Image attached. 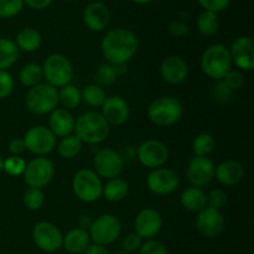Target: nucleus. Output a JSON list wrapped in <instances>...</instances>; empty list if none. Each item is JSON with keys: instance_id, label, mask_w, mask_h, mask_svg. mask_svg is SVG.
Segmentation results:
<instances>
[{"instance_id": "nucleus-1", "label": "nucleus", "mask_w": 254, "mask_h": 254, "mask_svg": "<svg viewBox=\"0 0 254 254\" xmlns=\"http://www.w3.org/2000/svg\"><path fill=\"white\" fill-rule=\"evenodd\" d=\"M139 49L136 35L126 27H116L106 32L101 41V51L108 64H127Z\"/></svg>"}, {"instance_id": "nucleus-2", "label": "nucleus", "mask_w": 254, "mask_h": 254, "mask_svg": "<svg viewBox=\"0 0 254 254\" xmlns=\"http://www.w3.org/2000/svg\"><path fill=\"white\" fill-rule=\"evenodd\" d=\"M73 134L78 136L83 144L98 145L108 139L111 126L107 123L101 112L88 111L76 119Z\"/></svg>"}, {"instance_id": "nucleus-3", "label": "nucleus", "mask_w": 254, "mask_h": 254, "mask_svg": "<svg viewBox=\"0 0 254 254\" xmlns=\"http://www.w3.org/2000/svg\"><path fill=\"white\" fill-rule=\"evenodd\" d=\"M200 66L203 73L211 79L222 81L233 66L228 47L222 44L208 46L201 56Z\"/></svg>"}, {"instance_id": "nucleus-4", "label": "nucleus", "mask_w": 254, "mask_h": 254, "mask_svg": "<svg viewBox=\"0 0 254 254\" xmlns=\"http://www.w3.org/2000/svg\"><path fill=\"white\" fill-rule=\"evenodd\" d=\"M183 113V103L174 96H163L154 99L146 111L149 121L158 127L174 126L180 121Z\"/></svg>"}, {"instance_id": "nucleus-5", "label": "nucleus", "mask_w": 254, "mask_h": 254, "mask_svg": "<svg viewBox=\"0 0 254 254\" xmlns=\"http://www.w3.org/2000/svg\"><path fill=\"white\" fill-rule=\"evenodd\" d=\"M25 106L35 116H46L59 106V89L49 83H39L29 88Z\"/></svg>"}, {"instance_id": "nucleus-6", "label": "nucleus", "mask_w": 254, "mask_h": 254, "mask_svg": "<svg viewBox=\"0 0 254 254\" xmlns=\"http://www.w3.org/2000/svg\"><path fill=\"white\" fill-rule=\"evenodd\" d=\"M41 67L46 83L51 84L57 89L69 84L73 79V64L68 57L62 54L49 55Z\"/></svg>"}, {"instance_id": "nucleus-7", "label": "nucleus", "mask_w": 254, "mask_h": 254, "mask_svg": "<svg viewBox=\"0 0 254 254\" xmlns=\"http://www.w3.org/2000/svg\"><path fill=\"white\" fill-rule=\"evenodd\" d=\"M72 191L79 201L91 203L102 197L103 183L92 169H81L72 179Z\"/></svg>"}, {"instance_id": "nucleus-8", "label": "nucleus", "mask_w": 254, "mask_h": 254, "mask_svg": "<svg viewBox=\"0 0 254 254\" xmlns=\"http://www.w3.org/2000/svg\"><path fill=\"white\" fill-rule=\"evenodd\" d=\"M91 241L96 245L107 246L113 245L122 233V223L116 215L104 213L94 218L91 227L88 228Z\"/></svg>"}, {"instance_id": "nucleus-9", "label": "nucleus", "mask_w": 254, "mask_h": 254, "mask_svg": "<svg viewBox=\"0 0 254 254\" xmlns=\"http://www.w3.org/2000/svg\"><path fill=\"white\" fill-rule=\"evenodd\" d=\"M123 156L112 148H103L97 150L93 156V171L104 180L119 178L124 170Z\"/></svg>"}, {"instance_id": "nucleus-10", "label": "nucleus", "mask_w": 254, "mask_h": 254, "mask_svg": "<svg viewBox=\"0 0 254 254\" xmlns=\"http://www.w3.org/2000/svg\"><path fill=\"white\" fill-rule=\"evenodd\" d=\"M54 163L46 156H36L26 163L22 178L29 188L44 189L54 180Z\"/></svg>"}, {"instance_id": "nucleus-11", "label": "nucleus", "mask_w": 254, "mask_h": 254, "mask_svg": "<svg viewBox=\"0 0 254 254\" xmlns=\"http://www.w3.org/2000/svg\"><path fill=\"white\" fill-rule=\"evenodd\" d=\"M24 143L26 150L36 156H46L56 148V136L49 127L34 126L24 134Z\"/></svg>"}, {"instance_id": "nucleus-12", "label": "nucleus", "mask_w": 254, "mask_h": 254, "mask_svg": "<svg viewBox=\"0 0 254 254\" xmlns=\"http://www.w3.org/2000/svg\"><path fill=\"white\" fill-rule=\"evenodd\" d=\"M135 156L141 165L154 170V169L163 168L168 163L169 149L161 140L148 139L136 148Z\"/></svg>"}, {"instance_id": "nucleus-13", "label": "nucleus", "mask_w": 254, "mask_h": 254, "mask_svg": "<svg viewBox=\"0 0 254 254\" xmlns=\"http://www.w3.org/2000/svg\"><path fill=\"white\" fill-rule=\"evenodd\" d=\"M180 186V178L173 169L158 168L146 176V188L156 196H169Z\"/></svg>"}, {"instance_id": "nucleus-14", "label": "nucleus", "mask_w": 254, "mask_h": 254, "mask_svg": "<svg viewBox=\"0 0 254 254\" xmlns=\"http://www.w3.org/2000/svg\"><path fill=\"white\" fill-rule=\"evenodd\" d=\"M64 235L56 225L49 221H41L32 228V241L45 253L52 254L62 247Z\"/></svg>"}, {"instance_id": "nucleus-15", "label": "nucleus", "mask_w": 254, "mask_h": 254, "mask_svg": "<svg viewBox=\"0 0 254 254\" xmlns=\"http://www.w3.org/2000/svg\"><path fill=\"white\" fill-rule=\"evenodd\" d=\"M215 164L208 156H193L186 168V178L191 186L205 188L215 179Z\"/></svg>"}, {"instance_id": "nucleus-16", "label": "nucleus", "mask_w": 254, "mask_h": 254, "mask_svg": "<svg viewBox=\"0 0 254 254\" xmlns=\"http://www.w3.org/2000/svg\"><path fill=\"white\" fill-rule=\"evenodd\" d=\"M232 64L238 71L251 72L254 68V40L251 36H240L228 47Z\"/></svg>"}, {"instance_id": "nucleus-17", "label": "nucleus", "mask_w": 254, "mask_h": 254, "mask_svg": "<svg viewBox=\"0 0 254 254\" xmlns=\"http://www.w3.org/2000/svg\"><path fill=\"white\" fill-rule=\"evenodd\" d=\"M163 228V216L155 208H144L139 211L134 220V232L143 241L154 240Z\"/></svg>"}, {"instance_id": "nucleus-18", "label": "nucleus", "mask_w": 254, "mask_h": 254, "mask_svg": "<svg viewBox=\"0 0 254 254\" xmlns=\"http://www.w3.org/2000/svg\"><path fill=\"white\" fill-rule=\"evenodd\" d=\"M101 114L111 127H121L128 122L130 117V108L123 97L114 94L107 97L101 107Z\"/></svg>"}, {"instance_id": "nucleus-19", "label": "nucleus", "mask_w": 254, "mask_h": 254, "mask_svg": "<svg viewBox=\"0 0 254 254\" xmlns=\"http://www.w3.org/2000/svg\"><path fill=\"white\" fill-rule=\"evenodd\" d=\"M196 227L198 232L207 238H215L225 230V217L222 211L205 207L196 216Z\"/></svg>"}, {"instance_id": "nucleus-20", "label": "nucleus", "mask_w": 254, "mask_h": 254, "mask_svg": "<svg viewBox=\"0 0 254 254\" xmlns=\"http://www.w3.org/2000/svg\"><path fill=\"white\" fill-rule=\"evenodd\" d=\"M160 76L164 82L171 86L184 83L189 76L188 62L178 55L165 57L160 64Z\"/></svg>"}, {"instance_id": "nucleus-21", "label": "nucleus", "mask_w": 254, "mask_h": 254, "mask_svg": "<svg viewBox=\"0 0 254 254\" xmlns=\"http://www.w3.org/2000/svg\"><path fill=\"white\" fill-rule=\"evenodd\" d=\"M111 21V11L102 1H92L84 7L83 22L91 31L101 32Z\"/></svg>"}, {"instance_id": "nucleus-22", "label": "nucleus", "mask_w": 254, "mask_h": 254, "mask_svg": "<svg viewBox=\"0 0 254 254\" xmlns=\"http://www.w3.org/2000/svg\"><path fill=\"white\" fill-rule=\"evenodd\" d=\"M74 123H76L74 117L72 116L71 112L66 111V109L56 108L50 113L49 128L55 136L64 138V136L73 134Z\"/></svg>"}, {"instance_id": "nucleus-23", "label": "nucleus", "mask_w": 254, "mask_h": 254, "mask_svg": "<svg viewBox=\"0 0 254 254\" xmlns=\"http://www.w3.org/2000/svg\"><path fill=\"white\" fill-rule=\"evenodd\" d=\"M215 178L221 185L235 186L245 178V168L240 161L225 160L216 166Z\"/></svg>"}, {"instance_id": "nucleus-24", "label": "nucleus", "mask_w": 254, "mask_h": 254, "mask_svg": "<svg viewBox=\"0 0 254 254\" xmlns=\"http://www.w3.org/2000/svg\"><path fill=\"white\" fill-rule=\"evenodd\" d=\"M91 237L87 230L81 227H74L69 230L62 240V247L71 254L83 253L91 245Z\"/></svg>"}, {"instance_id": "nucleus-25", "label": "nucleus", "mask_w": 254, "mask_h": 254, "mask_svg": "<svg viewBox=\"0 0 254 254\" xmlns=\"http://www.w3.org/2000/svg\"><path fill=\"white\" fill-rule=\"evenodd\" d=\"M180 202L189 212L198 213L203 208L207 207V193L203 189L190 186L181 192Z\"/></svg>"}, {"instance_id": "nucleus-26", "label": "nucleus", "mask_w": 254, "mask_h": 254, "mask_svg": "<svg viewBox=\"0 0 254 254\" xmlns=\"http://www.w3.org/2000/svg\"><path fill=\"white\" fill-rule=\"evenodd\" d=\"M15 44L19 51L27 52V54L35 52L40 49L42 44L41 34L34 27H24L17 32Z\"/></svg>"}, {"instance_id": "nucleus-27", "label": "nucleus", "mask_w": 254, "mask_h": 254, "mask_svg": "<svg viewBox=\"0 0 254 254\" xmlns=\"http://www.w3.org/2000/svg\"><path fill=\"white\" fill-rule=\"evenodd\" d=\"M129 193V184L122 178H114L107 180L103 184L102 197L106 198L109 202H119L123 201Z\"/></svg>"}, {"instance_id": "nucleus-28", "label": "nucleus", "mask_w": 254, "mask_h": 254, "mask_svg": "<svg viewBox=\"0 0 254 254\" xmlns=\"http://www.w3.org/2000/svg\"><path fill=\"white\" fill-rule=\"evenodd\" d=\"M19 52L14 40L0 37V71H7L14 66L19 59Z\"/></svg>"}, {"instance_id": "nucleus-29", "label": "nucleus", "mask_w": 254, "mask_h": 254, "mask_svg": "<svg viewBox=\"0 0 254 254\" xmlns=\"http://www.w3.org/2000/svg\"><path fill=\"white\" fill-rule=\"evenodd\" d=\"M81 102V89L77 86L69 83L59 88V104H61L64 109L71 112L72 109H76Z\"/></svg>"}, {"instance_id": "nucleus-30", "label": "nucleus", "mask_w": 254, "mask_h": 254, "mask_svg": "<svg viewBox=\"0 0 254 254\" xmlns=\"http://www.w3.org/2000/svg\"><path fill=\"white\" fill-rule=\"evenodd\" d=\"M82 146H83V143L81 141V139L77 135H74V134H71V135L61 138V140L59 141L56 148L57 153H59V155L62 159L71 160V159L76 158L81 153Z\"/></svg>"}, {"instance_id": "nucleus-31", "label": "nucleus", "mask_w": 254, "mask_h": 254, "mask_svg": "<svg viewBox=\"0 0 254 254\" xmlns=\"http://www.w3.org/2000/svg\"><path fill=\"white\" fill-rule=\"evenodd\" d=\"M198 32L203 36H212L220 29V17L217 14L203 10L196 20Z\"/></svg>"}, {"instance_id": "nucleus-32", "label": "nucleus", "mask_w": 254, "mask_h": 254, "mask_svg": "<svg viewBox=\"0 0 254 254\" xmlns=\"http://www.w3.org/2000/svg\"><path fill=\"white\" fill-rule=\"evenodd\" d=\"M19 79L22 86L27 87V88H31V87L41 83V81L44 79L42 67L40 64H34V62L26 64L20 69Z\"/></svg>"}, {"instance_id": "nucleus-33", "label": "nucleus", "mask_w": 254, "mask_h": 254, "mask_svg": "<svg viewBox=\"0 0 254 254\" xmlns=\"http://www.w3.org/2000/svg\"><path fill=\"white\" fill-rule=\"evenodd\" d=\"M81 94L82 102H84L87 106L92 107V108H101L107 98L104 88H102L97 83L88 84V86L84 87L81 91Z\"/></svg>"}, {"instance_id": "nucleus-34", "label": "nucleus", "mask_w": 254, "mask_h": 254, "mask_svg": "<svg viewBox=\"0 0 254 254\" xmlns=\"http://www.w3.org/2000/svg\"><path fill=\"white\" fill-rule=\"evenodd\" d=\"M96 78H97V84L101 86L102 88L113 86V84L117 82V79L119 78L118 68H117L116 64L104 62V64H102L101 66L98 67V69H97Z\"/></svg>"}, {"instance_id": "nucleus-35", "label": "nucleus", "mask_w": 254, "mask_h": 254, "mask_svg": "<svg viewBox=\"0 0 254 254\" xmlns=\"http://www.w3.org/2000/svg\"><path fill=\"white\" fill-rule=\"evenodd\" d=\"M216 141L211 134L201 133L192 141V150L195 156H208L215 150Z\"/></svg>"}, {"instance_id": "nucleus-36", "label": "nucleus", "mask_w": 254, "mask_h": 254, "mask_svg": "<svg viewBox=\"0 0 254 254\" xmlns=\"http://www.w3.org/2000/svg\"><path fill=\"white\" fill-rule=\"evenodd\" d=\"M22 202L24 206L30 211H37L44 206L45 203V193L41 189L29 188L24 192L22 196Z\"/></svg>"}, {"instance_id": "nucleus-37", "label": "nucleus", "mask_w": 254, "mask_h": 254, "mask_svg": "<svg viewBox=\"0 0 254 254\" xmlns=\"http://www.w3.org/2000/svg\"><path fill=\"white\" fill-rule=\"evenodd\" d=\"M25 168H26V161L21 156L10 155L2 163V171L10 176H21Z\"/></svg>"}, {"instance_id": "nucleus-38", "label": "nucleus", "mask_w": 254, "mask_h": 254, "mask_svg": "<svg viewBox=\"0 0 254 254\" xmlns=\"http://www.w3.org/2000/svg\"><path fill=\"white\" fill-rule=\"evenodd\" d=\"M24 7V0H0V19H11Z\"/></svg>"}, {"instance_id": "nucleus-39", "label": "nucleus", "mask_w": 254, "mask_h": 254, "mask_svg": "<svg viewBox=\"0 0 254 254\" xmlns=\"http://www.w3.org/2000/svg\"><path fill=\"white\" fill-rule=\"evenodd\" d=\"M235 92L225 83V81H216V84L212 87V97L217 103L226 104L232 99Z\"/></svg>"}, {"instance_id": "nucleus-40", "label": "nucleus", "mask_w": 254, "mask_h": 254, "mask_svg": "<svg viewBox=\"0 0 254 254\" xmlns=\"http://www.w3.org/2000/svg\"><path fill=\"white\" fill-rule=\"evenodd\" d=\"M227 203V193L222 189H213L207 193V207L222 211Z\"/></svg>"}, {"instance_id": "nucleus-41", "label": "nucleus", "mask_w": 254, "mask_h": 254, "mask_svg": "<svg viewBox=\"0 0 254 254\" xmlns=\"http://www.w3.org/2000/svg\"><path fill=\"white\" fill-rule=\"evenodd\" d=\"M15 81L11 73L7 71H0V99H5L14 92Z\"/></svg>"}, {"instance_id": "nucleus-42", "label": "nucleus", "mask_w": 254, "mask_h": 254, "mask_svg": "<svg viewBox=\"0 0 254 254\" xmlns=\"http://www.w3.org/2000/svg\"><path fill=\"white\" fill-rule=\"evenodd\" d=\"M143 243H144V241L140 236L136 235L135 232H131V233H128V235L123 238V242H122V248H123L124 252L131 254L133 252H136V251L140 250V247Z\"/></svg>"}, {"instance_id": "nucleus-43", "label": "nucleus", "mask_w": 254, "mask_h": 254, "mask_svg": "<svg viewBox=\"0 0 254 254\" xmlns=\"http://www.w3.org/2000/svg\"><path fill=\"white\" fill-rule=\"evenodd\" d=\"M139 254H170L165 245L156 240H149L141 245Z\"/></svg>"}, {"instance_id": "nucleus-44", "label": "nucleus", "mask_w": 254, "mask_h": 254, "mask_svg": "<svg viewBox=\"0 0 254 254\" xmlns=\"http://www.w3.org/2000/svg\"><path fill=\"white\" fill-rule=\"evenodd\" d=\"M197 2L206 11L218 14V12L223 11L230 6L231 0H197Z\"/></svg>"}, {"instance_id": "nucleus-45", "label": "nucleus", "mask_w": 254, "mask_h": 254, "mask_svg": "<svg viewBox=\"0 0 254 254\" xmlns=\"http://www.w3.org/2000/svg\"><path fill=\"white\" fill-rule=\"evenodd\" d=\"M223 81H225V83L235 92L243 87V84H245V76H243L242 72L238 71V69H231V71L226 74Z\"/></svg>"}, {"instance_id": "nucleus-46", "label": "nucleus", "mask_w": 254, "mask_h": 254, "mask_svg": "<svg viewBox=\"0 0 254 254\" xmlns=\"http://www.w3.org/2000/svg\"><path fill=\"white\" fill-rule=\"evenodd\" d=\"M190 29L184 20H174L169 24V32L175 37H185Z\"/></svg>"}, {"instance_id": "nucleus-47", "label": "nucleus", "mask_w": 254, "mask_h": 254, "mask_svg": "<svg viewBox=\"0 0 254 254\" xmlns=\"http://www.w3.org/2000/svg\"><path fill=\"white\" fill-rule=\"evenodd\" d=\"M7 149H9L10 155H16L21 156V154L26 150V146H25L24 139L22 138H14L10 140L9 145H7Z\"/></svg>"}, {"instance_id": "nucleus-48", "label": "nucleus", "mask_w": 254, "mask_h": 254, "mask_svg": "<svg viewBox=\"0 0 254 254\" xmlns=\"http://www.w3.org/2000/svg\"><path fill=\"white\" fill-rule=\"evenodd\" d=\"M54 0H24V4L31 7L32 10H44L47 9L52 4Z\"/></svg>"}, {"instance_id": "nucleus-49", "label": "nucleus", "mask_w": 254, "mask_h": 254, "mask_svg": "<svg viewBox=\"0 0 254 254\" xmlns=\"http://www.w3.org/2000/svg\"><path fill=\"white\" fill-rule=\"evenodd\" d=\"M83 254H111V253H109V251L107 250L104 246H99V245H96V243H91V245L88 246V248L84 251Z\"/></svg>"}, {"instance_id": "nucleus-50", "label": "nucleus", "mask_w": 254, "mask_h": 254, "mask_svg": "<svg viewBox=\"0 0 254 254\" xmlns=\"http://www.w3.org/2000/svg\"><path fill=\"white\" fill-rule=\"evenodd\" d=\"M92 222H93V218H91V216H82L81 220H79V227L88 231V228L91 227Z\"/></svg>"}, {"instance_id": "nucleus-51", "label": "nucleus", "mask_w": 254, "mask_h": 254, "mask_svg": "<svg viewBox=\"0 0 254 254\" xmlns=\"http://www.w3.org/2000/svg\"><path fill=\"white\" fill-rule=\"evenodd\" d=\"M130 1L135 2V4H139V5H145V4H149V2H151L153 0H130Z\"/></svg>"}, {"instance_id": "nucleus-52", "label": "nucleus", "mask_w": 254, "mask_h": 254, "mask_svg": "<svg viewBox=\"0 0 254 254\" xmlns=\"http://www.w3.org/2000/svg\"><path fill=\"white\" fill-rule=\"evenodd\" d=\"M2 163H4V159H2L1 155H0V173L2 171Z\"/></svg>"}, {"instance_id": "nucleus-53", "label": "nucleus", "mask_w": 254, "mask_h": 254, "mask_svg": "<svg viewBox=\"0 0 254 254\" xmlns=\"http://www.w3.org/2000/svg\"><path fill=\"white\" fill-rule=\"evenodd\" d=\"M116 254H130V253H127V252H124V251H122V252H118V253H116Z\"/></svg>"}, {"instance_id": "nucleus-54", "label": "nucleus", "mask_w": 254, "mask_h": 254, "mask_svg": "<svg viewBox=\"0 0 254 254\" xmlns=\"http://www.w3.org/2000/svg\"><path fill=\"white\" fill-rule=\"evenodd\" d=\"M64 1H73V0H64Z\"/></svg>"}, {"instance_id": "nucleus-55", "label": "nucleus", "mask_w": 254, "mask_h": 254, "mask_svg": "<svg viewBox=\"0 0 254 254\" xmlns=\"http://www.w3.org/2000/svg\"><path fill=\"white\" fill-rule=\"evenodd\" d=\"M45 254H47V253H45Z\"/></svg>"}]
</instances>
